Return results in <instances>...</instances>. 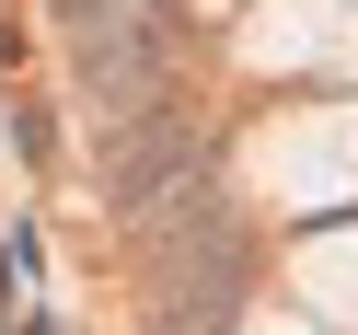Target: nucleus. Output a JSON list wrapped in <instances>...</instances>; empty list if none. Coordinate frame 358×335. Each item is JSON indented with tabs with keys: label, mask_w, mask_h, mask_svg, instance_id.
Instances as JSON below:
<instances>
[{
	"label": "nucleus",
	"mask_w": 358,
	"mask_h": 335,
	"mask_svg": "<svg viewBox=\"0 0 358 335\" xmlns=\"http://www.w3.org/2000/svg\"><path fill=\"white\" fill-rule=\"evenodd\" d=\"M139 255H150V335H231L255 243H243V220H231L220 185H196L185 208H162L139 231Z\"/></svg>",
	"instance_id": "obj_1"
},
{
	"label": "nucleus",
	"mask_w": 358,
	"mask_h": 335,
	"mask_svg": "<svg viewBox=\"0 0 358 335\" xmlns=\"http://www.w3.org/2000/svg\"><path fill=\"white\" fill-rule=\"evenodd\" d=\"M196 185H220V162H208V139H196V116H173V104L116 116V139H104V197H116L127 231H150L162 208H185Z\"/></svg>",
	"instance_id": "obj_2"
},
{
	"label": "nucleus",
	"mask_w": 358,
	"mask_h": 335,
	"mask_svg": "<svg viewBox=\"0 0 358 335\" xmlns=\"http://www.w3.org/2000/svg\"><path fill=\"white\" fill-rule=\"evenodd\" d=\"M81 81H93V104L104 116H139V104H162V12H127L116 35H93L81 47Z\"/></svg>",
	"instance_id": "obj_3"
},
{
	"label": "nucleus",
	"mask_w": 358,
	"mask_h": 335,
	"mask_svg": "<svg viewBox=\"0 0 358 335\" xmlns=\"http://www.w3.org/2000/svg\"><path fill=\"white\" fill-rule=\"evenodd\" d=\"M127 12H139V0H58V35H70V47H93V35H116Z\"/></svg>",
	"instance_id": "obj_4"
}]
</instances>
